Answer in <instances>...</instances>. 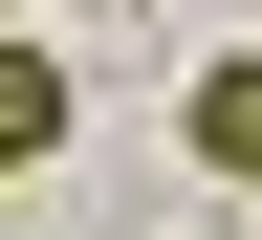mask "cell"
Here are the masks:
<instances>
[{
  "label": "cell",
  "instance_id": "obj_3",
  "mask_svg": "<svg viewBox=\"0 0 262 240\" xmlns=\"http://www.w3.org/2000/svg\"><path fill=\"white\" fill-rule=\"evenodd\" d=\"M0 22H22V0H0Z\"/></svg>",
  "mask_w": 262,
  "mask_h": 240
},
{
  "label": "cell",
  "instance_id": "obj_2",
  "mask_svg": "<svg viewBox=\"0 0 262 240\" xmlns=\"http://www.w3.org/2000/svg\"><path fill=\"white\" fill-rule=\"evenodd\" d=\"M196 175H241V197H262V44L196 66Z\"/></svg>",
  "mask_w": 262,
  "mask_h": 240
},
{
  "label": "cell",
  "instance_id": "obj_1",
  "mask_svg": "<svg viewBox=\"0 0 262 240\" xmlns=\"http://www.w3.org/2000/svg\"><path fill=\"white\" fill-rule=\"evenodd\" d=\"M66 110H88V88H66V44H0V175H44Z\"/></svg>",
  "mask_w": 262,
  "mask_h": 240
}]
</instances>
